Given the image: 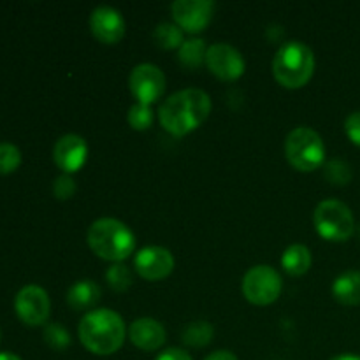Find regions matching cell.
<instances>
[{
  "label": "cell",
  "mask_w": 360,
  "mask_h": 360,
  "mask_svg": "<svg viewBox=\"0 0 360 360\" xmlns=\"http://www.w3.org/2000/svg\"><path fill=\"white\" fill-rule=\"evenodd\" d=\"M127 122H129V125L132 127L134 130H146L150 129L151 123H153V111H151L150 105L136 102V104L129 109Z\"/></svg>",
  "instance_id": "23"
},
{
  "label": "cell",
  "mask_w": 360,
  "mask_h": 360,
  "mask_svg": "<svg viewBox=\"0 0 360 360\" xmlns=\"http://www.w3.org/2000/svg\"><path fill=\"white\" fill-rule=\"evenodd\" d=\"M345 132H347L348 139L360 148V111L352 112L345 122Z\"/></svg>",
  "instance_id": "28"
},
{
  "label": "cell",
  "mask_w": 360,
  "mask_h": 360,
  "mask_svg": "<svg viewBox=\"0 0 360 360\" xmlns=\"http://www.w3.org/2000/svg\"><path fill=\"white\" fill-rule=\"evenodd\" d=\"M16 315L25 326L37 327L48 322L51 313V301L44 288L39 285H27L21 288L14 299Z\"/></svg>",
  "instance_id": "8"
},
{
  "label": "cell",
  "mask_w": 360,
  "mask_h": 360,
  "mask_svg": "<svg viewBox=\"0 0 360 360\" xmlns=\"http://www.w3.org/2000/svg\"><path fill=\"white\" fill-rule=\"evenodd\" d=\"M0 340H2V330H0Z\"/></svg>",
  "instance_id": "33"
},
{
  "label": "cell",
  "mask_w": 360,
  "mask_h": 360,
  "mask_svg": "<svg viewBox=\"0 0 360 360\" xmlns=\"http://www.w3.org/2000/svg\"><path fill=\"white\" fill-rule=\"evenodd\" d=\"M157 360H193V359L190 357V354L179 350V348H167V350L162 352V354L158 355Z\"/></svg>",
  "instance_id": "29"
},
{
  "label": "cell",
  "mask_w": 360,
  "mask_h": 360,
  "mask_svg": "<svg viewBox=\"0 0 360 360\" xmlns=\"http://www.w3.org/2000/svg\"><path fill=\"white\" fill-rule=\"evenodd\" d=\"M206 360H238V357L229 350H218L213 352L210 357H206Z\"/></svg>",
  "instance_id": "30"
},
{
  "label": "cell",
  "mask_w": 360,
  "mask_h": 360,
  "mask_svg": "<svg viewBox=\"0 0 360 360\" xmlns=\"http://www.w3.org/2000/svg\"><path fill=\"white\" fill-rule=\"evenodd\" d=\"M53 193H55L56 199L60 200L70 199V197H74V193H76V183H74V179L70 178L69 174L58 176V178L55 179V183H53Z\"/></svg>",
  "instance_id": "27"
},
{
  "label": "cell",
  "mask_w": 360,
  "mask_h": 360,
  "mask_svg": "<svg viewBox=\"0 0 360 360\" xmlns=\"http://www.w3.org/2000/svg\"><path fill=\"white\" fill-rule=\"evenodd\" d=\"M206 53L207 48L202 39H188L181 44L178 56L186 69H199L206 62Z\"/></svg>",
  "instance_id": "19"
},
{
  "label": "cell",
  "mask_w": 360,
  "mask_h": 360,
  "mask_svg": "<svg viewBox=\"0 0 360 360\" xmlns=\"http://www.w3.org/2000/svg\"><path fill=\"white\" fill-rule=\"evenodd\" d=\"M136 273L146 281H160L174 269V257L162 246H146L139 250L134 259Z\"/></svg>",
  "instance_id": "12"
},
{
  "label": "cell",
  "mask_w": 360,
  "mask_h": 360,
  "mask_svg": "<svg viewBox=\"0 0 360 360\" xmlns=\"http://www.w3.org/2000/svg\"><path fill=\"white\" fill-rule=\"evenodd\" d=\"M79 341L95 355H112L125 343V323L112 309H94L81 319Z\"/></svg>",
  "instance_id": "2"
},
{
  "label": "cell",
  "mask_w": 360,
  "mask_h": 360,
  "mask_svg": "<svg viewBox=\"0 0 360 360\" xmlns=\"http://www.w3.org/2000/svg\"><path fill=\"white\" fill-rule=\"evenodd\" d=\"M172 18L181 30L199 34L211 21L214 4L210 0H176L171 7Z\"/></svg>",
  "instance_id": "11"
},
{
  "label": "cell",
  "mask_w": 360,
  "mask_h": 360,
  "mask_svg": "<svg viewBox=\"0 0 360 360\" xmlns=\"http://www.w3.org/2000/svg\"><path fill=\"white\" fill-rule=\"evenodd\" d=\"M44 341L49 348L62 352L70 347V334L60 323H49L44 327Z\"/></svg>",
  "instance_id": "24"
},
{
  "label": "cell",
  "mask_w": 360,
  "mask_h": 360,
  "mask_svg": "<svg viewBox=\"0 0 360 360\" xmlns=\"http://www.w3.org/2000/svg\"><path fill=\"white\" fill-rule=\"evenodd\" d=\"M88 246L101 259L122 264L136 250V236L116 218H98L88 229Z\"/></svg>",
  "instance_id": "3"
},
{
  "label": "cell",
  "mask_w": 360,
  "mask_h": 360,
  "mask_svg": "<svg viewBox=\"0 0 360 360\" xmlns=\"http://www.w3.org/2000/svg\"><path fill=\"white\" fill-rule=\"evenodd\" d=\"M0 360H21V359L18 357V355L11 354V352H2V354H0Z\"/></svg>",
  "instance_id": "32"
},
{
  "label": "cell",
  "mask_w": 360,
  "mask_h": 360,
  "mask_svg": "<svg viewBox=\"0 0 360 360\" xmlns=\"http://www.w3.org/2000/svg\"><path fill=\"white\" fill-rule=\"evenodd\" d=\"M313 221H315L319 236L326 241L343 243L350 239L355 232V220L352 210L347 204L336 199L322 200L316 206Z\"/></svg>",
  "instance_id": "6"
},
{
  "label": "cell",
  "mask_w": 360,
  "mask_h": 360,
  "mask_svg": "<svg viewBox=\"0 0 360 360\" xmlns=\"http://www.w3.org/2000/svg\"><path fill=\"white\" fill-rule=\"evenodd\" d=\"M326 178L333 185H347L352 179V167L343 160H330L326 165Z\"/></svg>",
  "instance_id": "26"
},
{
  "label": "cell",
  "mask_w": 360,
  "mask_h": 360,
  "mask_svg": "<svg viewBox=\"0 0 360 360\" xmlns=\"http://www.w3.org/2000/svg\"><path fill=\"white\" fill-rule=\"evenodd\" d=\"M21 164L20 148L11 143H0V174H11Z\"/></svg>",
  "instance_id": "25"
},
{
  "label": "cell",
  "mask_w": 360,
  "mask_h": 360,
  "mask_svg": "<svg viewBox=\"0 0 360 360\" xmlns=\"http://www.w3.org/2000/svg\"><path fill=\"white\" fill-rule=\"evenodd\" d=\"M333 295L340 304L359 306L360 304V273L347 271L340 274L333 283Z\"/></svg>",
  "instance_id": "17"
},
{
  "label": "cell",
  "mask_w": 360,
  "mask_h": 360,
  "mask_svg": "<svg viewBox=\"0 0 360 360\" xmlns=\"http://www.w3.org/2000/svg\"><path fill=\"white\" fill-rule=\"evenodd\" d=\"M315 72V55L301 41H290L281 46L273 60L274 79L285 88L297 90L309 83Z\"/></svg>",
  "instance_id": "4"
},
{
  "label": "cell",
  "mask_w": 360,
  "mask_h": 360,
  "mask_svg": "<svg viewBox=\"0 0 360 360\" xmlns=\"http://www.w3.org/2000/svg\"><path fill=\"white\" fill-rule=\"evenodd\" d=\"M281 267L290 276H302L311 267V252L304 245H292L281 255Z\"/></svg>",
  "instance_id": "18"
},
{
  "label": "cell",
  "mask_w": 360,
  "mask_h": 360,
  "mask_svg": "<svg viewBox=\"0 0 360 360\" xmlns=\"http://www.w3.org/2000/svg\"><path fill=\"white\" fill-rule=\"evenodd\" d=\"M214 330L210 322H192L183 330V343L192 348H202L213 341Z\"/></svg>",
  "instance_id": "20"
},
{
  "label": "cell",
  "mask_w": 360,
  "mask_h": 360,
  "mask_svg": "<svg viewBox=\"0 0 360 360\" xmlns=\"http://www.w3.org/2000/svg\"><path fill=\"white\" fill-rule=\"evenodd\" d=\"M211 112L210 95L199 88H186L165 98L158 109L160 125L169 134L183 137L199 129Z\"/></svg>",
  "instance_id": "1"
},
{
  "label": "cell",
  "mask_w": 360,
  "mask_h": 360,
  "mask_svg": "<svg viewBox=\"0 0 360 360\" xmlns=\"http://www.w3.org/2000/svg\"><path fill=\"white\" fill-rule=\"evenodd\" d=\"M86 141L77 134H65L56 141L55 148H53V160L65 174L79 171L86 164Z\"/></svg>",
  "instance_id": "14"
},
{
  "label": "cell",
  "mask_w": 360,
  "mask_h": 360,
  "mask_svg": "<svg viewBox=\"0 0 360 360\" xmlns=\"http://www.w3.org/2000/svg\"><path fill=\"white\" fill-rule=\"evenodd\" d=\"M105 280L115 292H127L134 283L132 271L123 264H115V266L109 267L108 273H105Z\"/></svg>",
  "instance_id": "22"
},
{
  "label": "cell",
  "mask_w": 360,
  "mask_h": 360,
  "mask_svg": "<svg viewBox=\"0 0 360 360\" xmlns=\"http://www.w3.org/2000/svg\"><path fill=\"white\" fill-rule=\"evenodd\" d=\"M281 278L271 266H255L243 278V294L255 306H269L280 297Z\"/></svg>",
  "instance_id": "7"
},
{
  "label": "cell",
  "mask_w": 360,
  "mask_h": 360,
  "mask_svg": "<svg viewBox=\"0 0 360 360\" xmlns=\"http://www.w3.org/2000/svg\"><path fill=\"white\" fill-rule=\"evenodd\" d=\"M153 39L158 48L162 49H176L181 48L183 30L176 23H160L153 32Z\"/></svg>",
  "instance_id": "21"
},
{
  "label": "cell",
  "mask_w": 360,
  "mask_h": 360,
  "mask_svg": "<svg viewBox=\"0 0 360 360\" xmlns=\"http://www.w3.org/2000/svg\"><path fill=\"white\" fill-rule=\"evenodd\" d=\"M129 86L139 104L151 105L164 95L165 76L153 63H141L130 72Z\"/></svg>",
  "instance_id": "9"
},
{
  "label": "cell",
  "mask_w": 360,
  "mask_h": 360,
  "mask_svg": "<svg viewBox=\"0 0 360 360\" xmlns=\"http://www.w3.org/2000/svg\"><path fill=\"white\" fill-rule=\"evenodd\" d=\"M206 65L211 74L221 81H236L245 74L246 63L241 53L227 42L210 46L206 53Z\"/></svg>",
  "instance_id": "10"
},
{
  "label": "cell",
  "mask_w": 360,
  "mask_h": 360,
  "mask_svg": "<svg viewBox=\"0 0 360 360\" xmlns=\"http://www.w3.org/2000/svg\"><path fill=\"white\" fill-rule=\"evenodd\" d=\"M288 164L301 172H313L326 162V144L319 132L309 127H297L285 141Z\"/></svg>",
  "instance_id": "5"
},
{
  "label": "cell",
  "mask_w": 360,
  "mask_h": 360,
  "mask_svg": "<svg viewBox=\"0 0 360 360\" xmlns=\"http://www.w3.org/2000/svg\"><path fill=\"white\" fill-rule=\"evenodd\" d=\"M129 338L143 352H157L164 347L165 334L164 326L153 319H139L134 320L129 327Z\"/></svg>",
  "instance_id": "15"
},
{
  "label": "cell",
  "mask_w": 360,
  "mask_h": 360,
  "mask_svg": "<svg viewBox=\"0 0 360 360\" xmlns=\"http://www.w3.org/2000/svg\"><path fill=\"white\" fill-rule=\"evenodd\" d=\"M102 290L95 281L81 280L74 283L67 292V302L76 311H88L94 308L101 299Z\"/></svg>",
  "instance_id": "16"
},
{
  "label": "cell",
  "mask_w": 360,
  "mask_h": 360,
  "mask_svg": "<svg viewBox=\"0 0 360 360\" xmlns=\"http://www.w3.org/2000/svg\"><path fill=\"white\" fill-rule=\"evenodd\" d=\"M330 360H360L359 355H352V354H343V355H336Z\"/></svg>",
  "instance_id": "31"
},
{
  "label": "cell",
  "mask_w": 360,
  "mask_h": 360,
  "mask_svg": "<svg viewBox=\"0 0 360 360\" xmlns=\"http://www.w3.org/2000/svg\"><path fill=\"white\" fill-rule=\"evenodd\" d=\"M90 28L94 37L102 44H116L125 37L127 25L122 13L115 7L101 6L91 11Z\"/></svg>",
  "instance_id": "13"
}]
</instances>
